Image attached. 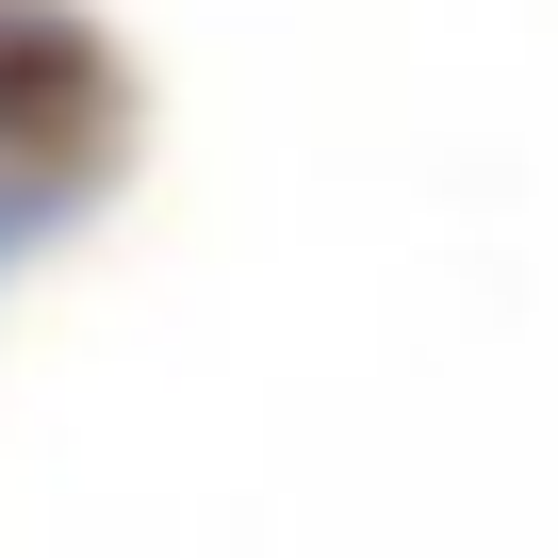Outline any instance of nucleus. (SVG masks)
<instances>
[{"mask_svg": "<svg viewBox=\"0 0 558 558\" xmlns=\"http://www.w3.org/2000/svg\"><path fill=\"white\" fill-rule=\"evenodd\" d=\"M99 148H116V66H99V34L50 17V0H0V263L50 246V230L83 214Z\"/></svg>", "mask_w": 558, "mask_h": 558, "instance_id": "nucleus-1", "label": "nucleus"}]
</instances>
